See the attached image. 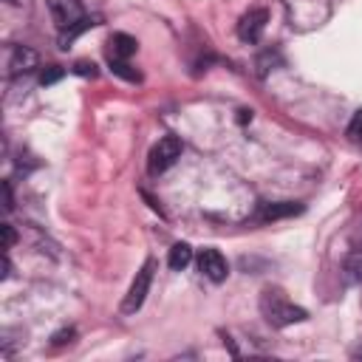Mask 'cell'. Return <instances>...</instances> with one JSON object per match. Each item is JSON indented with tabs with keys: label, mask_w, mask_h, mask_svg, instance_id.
<instances>
[{
	"label": "cell",
	"mask_w": 362,
	"mask_h": 362,
	"mask_svg": "<svg viewBox=\"0 0 362 362\" xmlns=\"http://www.w3.org/2000/svg\"><path fill=\"white\" fill-rule=\"evenodd\" d=\"M110 71L113 74H119L122 79H127V82H139L141 79V74L139 71H133L130 65H127V59H110Z\"/></svg>",
	"instance_id": "cell-13"
},
{
	"label": "cell",
	"mask_w": 362,
	"mask_h": 362,
	"mask_svg": "<svg viewBox=\"0 0 362 362\" xmlns=\"http://www.w3.org/2000/svg\"><path fill=\"white\" fill-rule=\"evenodd\" d=\"M167 263H170V269H175V272L187 269V266L192 263V246H189V243H175V246L170 249V255H167Z\"/></svg>",
	"instance_id": "cell-11"
},
{
	"label": "cell",
	"mask_w": 362,
	"mask_h": 362,
	"mask_svg": "<svg viewBox=\"0 0 362 362\" xmlns=\"http://www.w3.org/2000/svg\"><path fill=\"white\" fill-rule=\"evenodd\" d=\"M153 272H156V260L147 257L144 266L136 272V277H133V283H130V288H127V294L122 300V314H136L144 305V297H147L150 283H153Z\"/></svg>",
	"instance_id": "cell-3"
},
{
	"label": "cell",
	"mask_w": 362,
	"mask_h": 362,
	"mask_svg": "<svg viewBox=\"0 0 362 362\" xmlns=\"http://www.w3.org/2000/svg\"><path fill=\"white\" fill-rule=\"evenodd\" d=\"M3 195H6V204L3 206H6V212H11L14 209V195H11V184L8 181H3Z\"/></svg>",
	"instance_id": "cell-20"
},
{
	"label": "cell",
	"mask_w": 362,
	"mask_h": 362,
	"mask_svg": "<svg viewBox=\"0 0 362 362\" xmlns=\"http://www.w3.org/2000/svg\"><path fill=\"white\" fill-rule=\"evenodd\" d=\"M181 150H184V144H181V139L178 136H161L153 147H150V156H147V173L150 175H161L164 170H170L178 158H181Z\"/></svg>",
	"instance_id": "cell-2"
},
{
	"label": "cell",
	"mask_w": 362,
	"mask_h": 362,
	"mask_svg": "<svg viewBox=\"0 0 362 362\" xmlns=\"http://www.w3.org/2000/svg\"><path fill=\"white\" fill-rule=\"evenodd\" d=\"M0 229H3V249H11V246H14V240H17L14 226H11V223H3Z\"/></svg>",
	"instance_id": "cell-18"
},
{
	"label": "cell",
	"mask_w": 362,
	"mask_h": 362,
	"mask_svg": "<svg viewBox=\"0 0 362 362\" xmlns=\"http://www.w3.org/2000/svg\"><path fill=\"white\" fill-rule=\"evenodd\" d=\"M260 314L266 317V322L272 328H286V325L308 320V311L294 305L280 288H263L260 291Z\"/></svg>",
	"instance_id": "cell-1"
},
{
	"label": "cell",
	"mask_w": 362,
	"mask_h": 362,
	"mask_svg": "<svg viewBox=\"0 0 362 362\" xmlns=\"http://www.w3.org/2000/svg\"><path fill=\"white\" fill-rule=\"evenodd\" d=\"M345 274L348 280H362V249H354L345 260Z\"/></svg>",
	"instance_id": "cell-12"
},
{
	"label": "cell",
	"mask_w": 362,
	"mask_h": 362,
	"mask_svg": "<svg viewBox=\"0 0 362 362\" xmlns=\"http://www.w3.org/2000/svg\"><path fill=\"white\" fill-rule=\"evenodd\" d=\"M266 20H269V11L266 8H249L240 20H238V37L243 42H257L263 28H266Z\"/></svg>",
	"instance_id": "cell-6"
},
{
	"label": "cell",
	"mask_w": 362,
	"mask_h": 362,
	"mask_svg": "<svg viewBox=\"0 0 362 362\" xmlns=\"http://www.w3.org/2000/svg\"><path fill=\"white\" fill-rule=\"evenodd\" d=\"M303 206L300 204H291V201H280V204H263L257 218L260 221H277V218H288V215H300Z\"/></svg>",
	"instance_id": "cell-9"
},
{
	"label": "cell",
	"mask_w": 362,
	"mask_h": 362,
	"mask_svg": "<svg viewBox=\"0 0 362 362\" xmlns=\"http://www.w3.org/2000/svg\"><path fill=\"white\" fill-rule=\"evenodd\" d=\"M277 59H280V54H277V51H272V48H269V51H263V54L257 57V68H260V76H266V74H269V68H272Z\"/></svg>",
	"instance_id": "cell-15"
},
{
	"label": "cell",
	"mask_w": 362,
	"mask_h": 362,
	"mask_svg": "<svg viewBox=\"0 0 362 362\" xmlns=\"http://www.w3.org/2000/svg\"><path fill=\"white\" fill-rule=\"evenodd\" d=\"M45 6H48V14H51V20L57 23L59 31L85 17V8H82L79 0H45Z\"/></svg>",
	"instance_id": "cell-4"
},
{
	"label": "cell",
	"mask_w": 362,
	"mask_h": 362,
	"mask_svg": "<svg viewBox=\"0 0 362 362\" xmlns=\"http://www.w3.org/2000/svg\"><path fill=\"white\" fill-rule=\"evenodd\" d=\"M238 113H240V116H238L240 122H249V119H252V110H238Z\"/></svg>",
	"instance_id": "cell-21"
},
{
	"label": "cell",
	"mask_w": 362,
	"mask_h": 362,
	"mask_svg": "<svg viewBox=\"0 0 362 362\" xmlns=\"http://www.w3.org/2000/svg\"><path fill=\"white\" fill-rule=\"evenodd\" d=\"M107 45H110V59H130L136 54V48H139V42L130 34H122V31L113 34L107 40Z\"/></svg>",
	"instance_id": "cell-8"
},
{
	"label": "cell",
	"mask_w": 362,
	"mask_h": 362,
	"mask_svg": "<svg viewBox=\"0 0 362 362\" xmlns=\"http://www.w3.org/2000/svg\"><path fill=\"white\" fill-rule=\"evenodd\" d=\"M74 337H76V331H74V328H62V331H57V334L51 337V345H68Z\"/></svg>",
	"instance_id": "cell-17"
},
{
	"label": "cell",
	"mask_w": 362,
	"mask_h": 362,
	"mask_svg": "<svg viewBox=\"0 0 362 362\" xmlns=\"http://www.w3.org/2000/svg\"><path fill=\"white\" fill-rule=\"evenodd\" d=\"M93 25H99V17H88V14H85L79 23H74V25L62 28V31H59V48H68V45H71L82 31H88V28H93Z\"/></svg>",
	"instance_id": "cell-10"
},
{
	"label": "cell",
	"mask_w": 362,
	"mask_h": 362,
	"mask_svg": "<svg viewBox=\"0 0 362 362\" xmlns=\"http://www.w3.org/2000/svg\"><path fill=\"white\" fill-rule=\"evenodd\" d=\"M34 68H40V54L28 45H17L8 57V71L11 76H23V74H31Z\"/></svg>",
	"instance_id": "cell-7"
},
{
	"label": "cell",
	"mask_w": 362,
	"mask_h": 362,
	"mask_svg": "<svg viewBox=\"0 0 362 362\" xmlns=\"http://www.w3.org/2000/svg\"><path fill=\"white\" fill-rule=\"evenodd\" d=\"M198 272L206 280H212V283H223L226 274H229V266H226V257L218 249L209 246V249H201L198 252Z\"/></svg>",
	"instance_id": "cell-5"
},
{
	"label": "cell",
	"mask_w": 362,
	"mask_h": 362,
	"mask_svg": "<svg viewBox=\"0 0 362 362\" xmlns=\"http://www.w3.org/2000/svg\"><path fill=\"white\" fill-rule=\"evenodd\" d=\"M348 139L362 147V110L354 113V119H351V124H348Z\"/></svg>",
	"instance_id": "cell-14"
},
{
	"label": "cell",
	"mask_w": 362,
	"mask_h": 362,
	"mask_svg": "<svg viewBox=\"0 0 362 362\" xmlns=\"http://www.w3.org/2000/svg\"><path fill=\"white\" fill-rule=\"evenodd\" d=\"M62 74H65V71H62L59 65H48V68L40 74V85H54L57 79H62Z\"/></svg>",
	"instance_id": "cell-16"
},
{
	"label": "cell",
	"mask_w": 362,
	"mask_h": 362,
	"mask_svg": "<svg viewBox=\"0 0 362 362\" xmlns=\"http://www.w3.org/2000/svg\"><path fill=\"white\" fill-rule=\"evenodd\" d=\"M74 74H79V76H96V65L82 59V62H76V65H74Z\"/></svg>",
	"instance_id": "cell-19"
}]
</instances>
